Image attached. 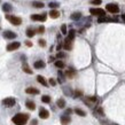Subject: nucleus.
Instances as JSON below:
<instances>
[{
  "label": "nucleus",
  "mask_w": 125,
  "mask_h": 125,
  "mask_svg": "<svg viewBox=\"0 0 125 125\" xmlns=\"http://www.w3.org/2000/svg\"><path fill=\"white\" fill-rule=\"evenodd\" d=\"M29 119V115L28 114H17L12 118L13 123L15 125H25Z\"/></svg>",
  "instance_id": "f257e3e1"
},
{
  "label": "nucleus",
  "mask_w": 125,
  "mask_h": 125,
  "mask_svg": "<svg viewBox=\"0 0 125 125\" xmlns=\"http://www.w3.org/2000/svg\"><path fill=\"white\" fill-rule=\"evenodd\" d=\"M6 18L8 20L9 22L14 25H20L22 23V18L17 17V16H13V15H6Z\"/></svg>",
  "instance_id": "f03ea898"
},
{
  "label": "nucleus",
  "mask_w": 125,
  "mask_h": 125,
  "mask_svg": "<svg viewBox=\"0 0 125 125\" xmlns=\"http://www.w3.org/2000/svg\"><path fill=\"white\" fill-rule=\"evenodd\" d=\"M106 10H108L111 14H117L119 12V7L116 4H108V5H106Z\"/></svg>",
  "instance_id": "7ed1b4c3"
},
{
  "label": "nucleus",
  "mask_w": 125,
  "mask_h": 125,
  "mask_svg": "<svg viewBox=\"0 0 125 125\" xmlns=\"http://www.w3.org/2000/svg\"><path fill=\"white\" fill-rule=\"evenodd\" d=\"M89 13L92 15H94V16H105L106 15V10L101 8H91Z\"/></svg>",
  "instance_id": "20e7f679"
},
{
  "label": "nucleus",
  "mask_w": 125,
  "mask_h": 125,
  "mask_svg": "<svg viewBox=\"0 0 125 125\" xmlns=\"http://www.w3.org/2000/svg\"><path fill=\"white\" fill-rule=\"evenodd\" d=\"M15 103H16V101H15V99L14 98H6L2 100V105L5 106V107H14L15 106Z\"/></svg>",
  "instance_id": "39448f33"
},
{
  "label": "nucleus",
  "mask_w": 125,
  "mask_h": 125,
  "mask_svg": "<svg viewBox=\"0 0 125 125\" xmlns=\"http://www.w3.org/2000/svg\"><path fill=\"white\" fill-rule=\"evenodd\" d=\"M20 46H21V44L18 43V41H13V43H10V44L7 45V51L8 52H13V51H16L17 48H20Z\"/></svg>",
  "instance_id": "423d86ee"
},
{
  "label": "nucleus",
  "mask_w": 125,
  "mask_h": 125,
  "mask_svg": "<svg viewBox=\"0 0 125 125\" xmlns=\"http://www.w3.org/2000/svg\"><path fill=\"white\" fill-rule=\"evenodd\" d=\"M46 17H47V15H46V13L44 14H33V15H31V20L32 21H41V22H44L46 21Z\"/></svg>",
  "instance_id": "0eeeda50"
},
{
  "label": "nucleus",
  "mask_w": 125,
  "mask_h": 125,
  "mask_svg": "<svg viewBox=\"0 0 125 125\" xmlns=\"http://www.w3.org/2000/svg\"><path fill=\"white\" fill-rule=\"evenodd\" d=\"M39 117L41 119H47L49 117V111L47 109H45V108H40V110H39Z\"/></svg>",
  "instance_id": "6e6552de"
},
{
  "label": "nucleus",
  "mask_w": 125,
  "mask_h": 125,
  "mask_svg": "<svg viewBox=\"0 0 125 125\" xmlns=\"http://www.w3.org/2000/svg\"><path fill=\"white\" fill-rule=\"evenodd\" d=\"M2 36H4L5 39H15V38H16V33L13 32V31L7 30V31H5V32L2 33Z\"/></svg>",
  "instance_id": "1a4fd4ad"
},
{
  "label": "nucleus",
  "mask_w": 125,
  "mask_h": 125,
  "mask_svg": "<svg viewBox=\"0 0 125 125\" xmlns=\"http://www.w3.org/2000/svg\"><path fill=\"white\" fill-rule=\"evenodd\" d=\"M70 122H71V118H70L69 115L63 114L62 116H61V124L62 125H69L70 124Z\"/></svg>",
  "instance_id": "9d476101"
},
{
  "label": "nucleus",
  "mask_w": 125,
  "mask_h": 125,
  "mask_svg": "<svg viewBox=\"0 0 125 125\" xmlns=\"http://www.w3.org/2000/svg\"><path fill=\"white\" fill-rule=\"evenodd\" d=\"M106 22H117V20L115 18H108L106 15L105 16H99L98 18V23H106Z\"/></svg>",
  "instance_id": "9b49d317"
},
{
  "label": "nucleus",
  "mask_w": 125,
  "mask_h": 125,
  "mask_svg": "<svg viewBox=\"0 0 125 125\" xmlns=\"http://www.w3.org/2000/svg\"><path fill=\"white\" fill-rule=\"evenodd\" d=\"M63 47H64V49H67V51H70V49L72 48V40L68 39V38H65V40H64V44H63Z\"/></svg>",
  "instance_id": "f8f14e48"
},
{
  "label": "nucleus",
  "mask_w": 125,
  "mask_h": 125,
  "mask_svg": "<svg viewBox=\"0 0 125 125\" xmlns=\"http://www.w3.org/2000/svg\"><path fill=\"white\" fill-rule=\"evenodd\" d=\"M45 65H46V63L43 60H38V61H36V62L33 63V67L36 69H43V68H45Z\"/></svg>",
  "instance_id": "ddd939ff"
},
{
  "label": "nucleus",
  "mask_w": 125,
  "mask_h": 125,
  "mask_svg": "<svg viewBox=\"0 0 125 125\" xmlns=\"http://www.w3.org/2000/svg\"><path fill=\"white\" fill-rule=\"evenodd\" d=\"M25 93L36 95V94H39V89H35V87H28V89H25Z\"/></svg>",
  "instance_id": "4468645a"
},
{
  "label": "nucleus",
  "mask_w": 125,
  "mask_h": 125,
  "mask_svg": "<svg viewBox=\"0 0 125 125\" xmlns=\"http://www.w3.org/2000/svg\"><path fill=\"white\" fill-rule=\"evenodd\" d=\"M25 106L29 110H35L36 109V105H35V102L33 101H31V100H28L27 102H25Z\"/></svg>",
  "instance_id": "2eb2a0df"
},
{
  "label": "nucleus",
  "mask_w": 125,
  "mask_h": 125,
  "mask_svg": "<svg viewBox=\"0 0 125 125\" xmlns=\"http://www.w3.org/2000/svg\"><path fill=\"white\" fill-rule=\"evenodd\" d=\"M12 9H13V7H12V5L10 4H4L2 5V10L5 12V13H9V12H12Z\"/></svg>",
  "instance_id": "dca6fc26"
},
{
  "label": "nucleus",
  "mask_w": 125,
  "mask_h": 125,
  "mask_svg": "<svg viewBox=\"0 0 125 125\" xmlns=\"http://www.w3.org/2000/svg\"><path fill=\"white\" fill-rule=\"evenodd\" d=\"M65 76H67L68 78H75V76H76V71H75L73 69H69V70H67V71H65Z\"/></svg>",
  "instance_id": "f3484780"
},
{
  "label": "nucleus",
  "mask_w": 125,
  "mask_h": 125,
  "mask_svg": "<svg viewBox=\"0 0 125 125\" xmlns=\"http://www.w3.org/2000/svg\"><path fill=\"white\" fill-rule=\"evenodd\" d=\"M49 16L52 18H57L60 16V12L56 10V9H52V10L49 12Z\"/></svg>",
  "instance_id": "a211bd4d"
},
{
  "label": "nucleus",
  "mask_w": 125,
  "mask_h": 125,
  "mask_svg": "<svg viewBox=\"0 0 125 125\" xmlns=\"http://www.w3.org/2000/svg\"><path fill=\"white\" fill-rule=\"evenodd\" d=\"M81 17V13H79V12L72 13L71 16H70V18H71L72 21H78V20H79Z\"/></svg>",
  "instance_id": "6ab92c4d"
},
{
  "label": "nucleus",
  "mask_w": 125,
  "mask_h": 125,
  "mask_svg": "<svg viewBox=\"0 0 125 125\" xmlns=\"http://www.w3.org/2000/svg\"><path fill=\"white\" fill-rule=\"evenodd\" d=\"M37 81H38V83H40L43 86H47V85H48V84H47V81H46V79H45L43 76H40V75H39V76H37Z\"/></svg>",
  "instance_id": "aec40b11"
},
{
  "label": "nucleus",
  "mask_w": 125,
  "mask_h": 125,
  "mask_svg": "<svg viewBox=\"0 0 125 125\" xmlns=\"http://www.w3.org/2000/svg\"><path fill=\"white\" fill-rule=\"evenodd\" d=\"M56 106H57L59 108H64L65 107V100L62 99V98L59 99V100L56 101Z\"/></svg>",
  "instance_id": "412c9836"
},
{
  "label": "nucleus",
  "mask_w": 125,
  "mask_h": 125,
  "mask_svg": "<svg viewBox=\"0 0 125 125\" xmlns=\"http://www.w3.org/2000/svg\"><path fill=\"white\" fill-rule=\"evenodd\" d=\"M25 33H27V36L29 37V38H32V37L36 35V31H35L33 29H31V28H28L27 32H25Z\"/></svg>",
  "instance_id": "4be33fe9"
},
{
  "label": "nucleus",
  "mask_w": 125,
  "mask_h": 125,
  "mask_svg": "<svg viewBox=\"0 0 125 125\" xmlns=\"http://www.w3.org/2000/svg\"><path fill=\"white\" fill-rule=\"evenodd\" d=\"M32 6L33 7H36V8H44V2H41V1H33L32 2Z\"/></svg>",
  "instance_id": "5701e85b"
},
{
  "label": "nucleus",
  "mask_w": 125,
  "mask_h": 125,
  "mask_svg": "<svg viewBox=\"0 0 125 125\" xmlns=\"http://www.w3.org/2000/svg\"><path fill=\"white\" fill-rule=\"evenodd\" d=\"M55 67H56V68H59V69H63V68L65 67V64H64L63 61L57 60V61H55Z\"/></svg>",
  "instance_id": "b1692460"
},
{
  "label": "nucleus",
  "mask_w": 125,
  "mask_h": 125,
  "mask_svg": "<svg viewBox=\"0 0 125 125\" xmlns=\"http://www.w3.org/2000/svg\"><path fill=\"white\" fill-rule=\"evenodd\" d=\"M22 69H23V71H24V72H27V73H29V75H32V70L30 69V67L28 65L27 63H24V64H23Z\"/></svg>",
  "instance_id": "393cba45"
},
{
  "label": "nucleus",
  "mask_w": 125,
  "mask_h": 125,
  "mask_svg": "<svg viewBox=\"0 0 125 125\" xmlns=\"http://www.w3.org/2000/svg\"><path fill=\"white\" fill-rule=\"evenodd\" d=\"M75 113H76L78 116H81V117H85V116H86V113H85L84 110L79 109V108H76V109H75Z\"/></svg>",
  "instance_id": "a878e982"
},
{
  "label": "nucleus",
  "mask_w": 125,
  "mask_h": 125,
  "mask_svg": "<svg viewBox=\"0 0 125 125\" xmlns=\"http://www.w3.org/2000/svg\"><path fill=\"white\" fill-rule=\"evenodd\" d=\"M75 36H76V31H75V30H70L67 38H68V39H70V40H73V39H75Z\"/></svg>",
  "instance_id": "bb28decb"
},
{
  "label": "nucleus",
  "mask_w": 125,
  "mask_h": 125,
  "mask_svg": "<svg viewBox=\"0 0 125 125\" xmlns=\"http://www.w3.org/2000/svg\"><path fill=\"white\" fill-rule=\"evenodd\" d=\"M41 101H43L44 103H49V102H51V97H48V95H43V97H41Z\"/></svg>",
  "instance_id": "cd10ccee"
},
{
  "label": "nucleus",
  "mask_w": 125,
  "mask_h": 125,
  "mask_svg": "<svg viewBox=\"0 0 125 125\" xmlns=\"http://www.w3.org/2000/svg\"><path fill=\"white\" fill-rule=\"evenodd\" d=\"M48 6H49V8H52V9H56L60 5L57 4V2H49L48 4Z\"/></svg>",
  "instance_id": "c85d7f7f"
},
{
  "label": "nucleus",
  "mask_w": 125,
  "mask_h": 125,
  "mask_svg": "<svg viewBox=\"0 0 125 125\" xmlns=\"http://www.w3.org/2000/svg\"><path fill=\"white\" fill-rule=\"evenodd\" d=\"M61 32H62V35H67V33H68L67 25H65V24H62V25H61Z\"/></svg>",
  "instance_id": "c756f323"
},
{
  "label": "nucleus",
  "mask_w": 125,
  "mask_h": 125,
  "mask_svg": "<svg viewBox=\"0 0 125 125\" xmlns=\"http://www.w3.org/2000/svg\"><path fill=\"white\" fill-rule=\"evenodd\" d=\"M63 57H65V53H63V52H59V53L56 54V59H63Z\"/></svg>",
  "instance_id": "7c9ffc66"
},
{
  "label": "nucleus",
  "mask_w": 125,
  "mask_h": 125,
  "mask_svg": "<svg viewBox=\"0 0 125 125\" xmlns=\"http://www.w3.org/2000/svg\"><path fill=\"white\" fill-rule=\"evenodd\" d=\"M87 100L92 101V102H94V103L98 102V98H97V97H87Z\"/></svg>",
  "instance_id": "2f4dec72"
},
{
  "label": "nucleus",
  "mask_w": 125,
  "mask_h": 125,
  "mask_svg": "<svg viewBox=\"0 0 125 125\" xmlns=\"http://www.w3.org/2000/svg\"><path fill=\"white\" fill-rule=\"evenodd\" d=\"M64 78H63V73L61 71H59V83H63Z\"/></svg>",
  "instance_id": "473e14b6"
},
{
  "label": "nucleus",
  "mask_w": 125,
  "mask_h": 125,
  "mask_svg": "<svg viewBox=\"0 0 125 125\" xmlns=\"http://www.w3.org/2000/svg\"><path fill=\"white\" fill-rule=\"evenodd\" d=\"M38 44L40 45L41 47H45V46H46V41H45L44 39H39V40H38Z\"/></svg>",
  "instance_id": "72a5a7b5"
},
{
  "label": "nucleus",
  "mask_w": 125,
  "mask_h": 125,
  "mask_svg": "<svg viewBox=\"0 0 125 125\" xmlns=\"http://www.w3.org/2000/svg\"><path fill=\"white\" fill-rule=\"evenodd\" d=\"M79 97H81V91H76L73 93V98H79Z\"/></svg>",
  "instance_id": "f704fd0d"
},
{
  "label": "nucleus",
  "mask_w": 125,
  "mask_h": 125,
  "mask_svg": "<svg viewBox=\"0 0 125 125\" xmlns=\"http://www.w3.org/2000/svg\"><path fill=\"white\" fill-rule=\"evenodd\" d=\"M101 2H102L101 0H92V1H91L92 5H97V6H98V5H101Z\"/></svg>",
  "instance_id": "c9c22d12"
},
{
  "label": "nucleus",
  "mask_w": 125,
  "mask_h": 125,
  "mask_svg": "<svg viewBox=\"0 0 125 125\" xmlns=\"http://www.w3.org/2000/svg\"><path fill=\"white\" fill-rule=\"evenodd\" d=\"M37 32H38V33H44V32H45V28L44 27H39V28H38V30H37Z\"/></svg>",
  "instance_id": "e433bc0d"
},
{
  "label": "nucleus",
  "mask_w": 125,
  "mask_h": 125,
  "mask_svg": "<svg viewBox=\"0 0 125 125\" xmlns=\"http://www.w3.org/2000/svg\"><path fill=\"white\" fill-rule=\"evenodd\" d=\"M49 84H51L52 86H55V85H56V81H55L54 78H49Z\"/></svg>",
  "instance_id": "4c0bfd02"
},
{
  "label": "nucleus",
  "mask_w": 125,
  "mask_h": 125,
  "mask_svg": "<svg viewBox=\"0 0 125 125\" xmlns=\"http://www.w3.org/2000/svg\"><path fill=\"white\" fill-rule=\"evenodd\" d=\"M72 113V110L71 109H67V110H65V113H64V114H65V115H70V114H71Z\"/></svg>",
  "instance_id": "58836bf2"
},
{
  "label": "nucleus",
  "mask_w": 125,
  "mask_h": 125,
  "mask_svg": "<svg viewBox=\"0 0 125 125\" xmlns=\"http://www.w3.org/2000/svg\"><path fill=\"white\" fill-rule=\"evenodd\" d=\"M38 124V121H37V119H32V121H31V125H37Z\"/></svg>",
  "instance_id": "ea45409f"
},
{
  "label": "nucleus",
  "mask_w": 125,
  "mask_h": 125,
  "mask_svg": "<svg viewBox=\"0 0 125 125\" xmlns=\"http://www.w3.org/2000/svg\"><path fill=\"white\" fill-rule=\"evenodd\" d=\"M25 45H27L28 47H31V46H32V43L29 41V40H27V41H25Z\"/></svg>",
  "instance_id": "a19ab883"
},
{
  "label": "nucleus",
  "mask_w": 125,
  "mask_h": 125,
  "mask_svg": "<svg viewBox=\"0 0 125 125\" xmlns=\"http://www.w3.org/2000/svg\"><path fill=\"white\" fill-rule=\"evenodd\" d=\"M61 47H62V45L60 44L59 46H57V47H56V49H57V51H60V49H61Z\"/></svg>",
  "instance_id": "79ce46f5"
},
{
  "label": "nucleus",
  "mask_w": 125,
  "mask_h": 125,
  "mask_svg": "<svg viewBox=\"0 0 125 125\" xmlns=\"http://www.w3.org/2000/svg\"><path fill=\"white\" fill-rule=\"evenodd\" d=\"M122 20L125 22V14H123V15H122Z\"/></svg>",
  "instance_id": "37998d69"
}]
</instances>
